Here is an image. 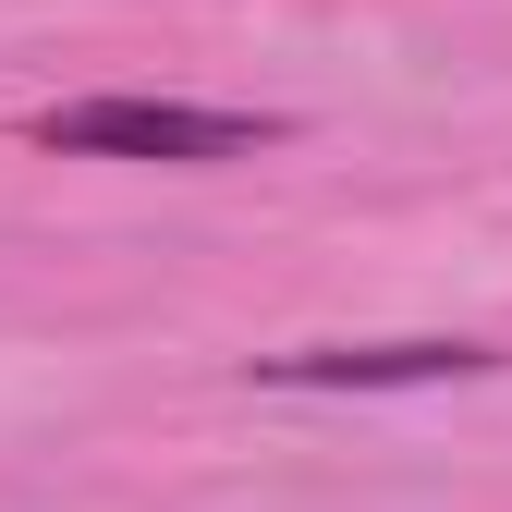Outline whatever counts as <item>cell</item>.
<instances>
[{
	"label": "cell",
	"instance_id": "cell-1",
	"mask_svg": "<svg viewBox=\"0 0 512 512\" xmlns=\"http://www.w3.org/2000/svg\"><path fill=\"white\" fill-rule=\"evenodd\" d=\"M37 147H61V159H159V171H208V159H256V147H281V110L74 98V110H37Z\"/></svg>",
	"mask_w": 512,
	"mask_h": 512
},
{
	"label": "cell",
	"instance_id": "cell-2",
	"mask_svg": "<svg viewBox=\"0 0 512 512\" xmlns=\"http://www.w3.org/2000/svg\"><path fill=\"white\" fill-rule=\"evenodd\" d=\"M488 342H305V354H256L269 391H427V378H488Z\"/></svg>",
	"mask_w": 512,
	"mask_h": 512
}]
</instances>
